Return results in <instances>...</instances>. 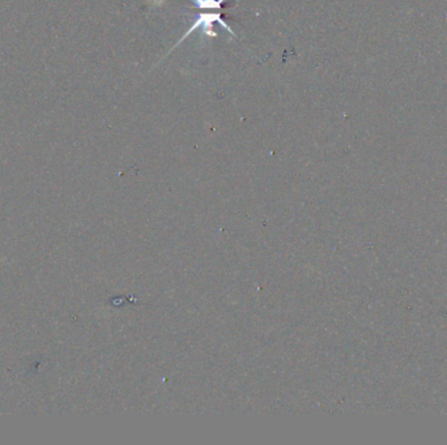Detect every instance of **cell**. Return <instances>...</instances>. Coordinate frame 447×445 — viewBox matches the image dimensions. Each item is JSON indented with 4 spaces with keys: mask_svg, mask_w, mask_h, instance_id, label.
<instances>
[{
    "mask_svg": "<svg viewBox=\"0 0 447 445\" xmlns=\"http://www.w3.org/2000/svg\"><path fill=\"white\" fill-rule=\"evenodd\" d=\"M195 4L200 9H206V11H220L223 8L224 1L225 0H194Z\"/></svg>",
    "mask_w": 447,
    "mask_h": 445,
    "instance_id": "1",
    "label": "cell"
},
{
    "mask_svg": "<svg viewBox=\"0 0 447 445\" xmlns=\"http://www.w3.org/2000/svg\"><path fill=\"white\" fill-rule=\"evenodd\" d=\"M151 1H152V3H153V0H151ZM160 3H163V0H160Z\"/></svg>",
    "mask_w": 447,
    "mask_h": 445,
    "instance_id": "2",
    "label": "cell"
}]
</instances>
